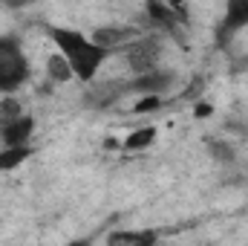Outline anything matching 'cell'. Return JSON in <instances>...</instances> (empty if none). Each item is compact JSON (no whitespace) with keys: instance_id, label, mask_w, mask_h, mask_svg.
I'll list each match as a JSON object with an SVG mask.
<instances>
[{"instance_id":"6da1fadb","label":"cell","mask_w":248,"mask_h":246,"mask_svg":"<svg viewBox=\"0 0 248 246\" xmlns=\"http://www.w3.org/2000/svg\"><path fill=\"white\" fill-rule=\"evenodd\" d=\"M46 35L52 38V44L58 47V53L66 58L72 75H75L78 81H93L95 72H98V67L107 61V53H104L101 47H95L93 38H87V35L78 32V29L46 26Z\"/></svg>"},{"instance_id":"7a4b0ae2","label":"cell","mask_w":248,"mask_h":246,"mask_svg":"<svg viewBox=\"0 0 248 246\" xmlns=\"http://www.w3.org/2000/svg\"><path fill=\"white\" fill-rule=\"evenodd\" d=\"M29 78V61L15 35H0V96L15 93Z\"/></svg>"},{"instance_id":"3957f363","label":"cell","mask_w":248,"mask_h":246,"mask_svg":"<svg viewBox=\"0 0 248 246\" xmlns=\"http://www.w3.org/2000/svg\"><path fill=\"white\" fill-rule=\"evenodd\" d=\"M165 55V41L159 35H139L127 50H124V61L136 75H147L153 70H159V61Z\"/></svg>"},{"instance_id":"277c9868","label":"cell","mask_w":248,"mask_h":246,"mask_svg":"<svg viewBox=\"0 0 248 246\" xmlns=\"http://www.w3.org/2000/svg\"><path fill=\"white\" fill-rule=\"evenodd\" d=\"M90 38H93L95 47H101V50L110 55V53H116V50L124 53V50L139 38V29H133V26H98Z\"/></svg>"},{"instance_id":"5b68a950","label":"cell","mask_w":248,"mask_h":246,"mask_svg":"<svg viewBox=\"0 0 248 246\" xmlns=\"http://www.w3.org/2000/svg\"><path fill=\"white\" fill-rule=\"evenodd\" d=\"M127 93H130V87H127V81H124V78H116V81H101V84H95V87H90V90L84 93V105H90V107L101 110V107L116 105V102L124 99Z\"/></svg>"},{"instance_id":"8992f818","label":"cell","mask_w":248,"mask_h":246,"mask_svg":"<svg viewBox=\"0 0 248 246\" xmlns=\"http://www.w3.org/2000/svg\"><path fill=\"white\" fill-rule=\"evenodd\" d=\"M32 130H35L32 116H17L15 122H9V124L0 127V139H3L6 148H29Z\"/></svg>"},{"instance_id":"52a82bcc","label":"cell","mask_w":248,"mask_h":246,"mask_svg":"<svg viewBox=\"0 0 248 246\" xmlns=\"http://www.w3.org/2000/svg\"><path fill=\"white\" fill-rule=\"evenodd\" d=\"M170 84H173V72H165V70H153V72H147V75H136L133 81H127L130 90L144 93V96H159V93H165Z\"/></svg>"},{"instance_id":"ba28073f","label":"cell","mask_w":248,"mask_h":246,"mask_svg":"<svg viewBox=\"0 0 248 246\" xmlns=\"http://www.w3.org/2000/svg\"><path fill=\"white\" fill-rule=\"evenodd\" d=\"M248 26V0H231L225 6V18H222V26H219V41H228L237 29Z\"/></svg>"},{"instance_id":"9c48e42d","label":"cell","mask_w":248,"mask_h":246,"mask_svg":"<svg viewBox=\"0 0 248 246\" xmlns=\"http://www.w3.org/2000/svg\"><path fill=\"white\" fill-rule=\"evenodd\" d=\"M107 246H156L153 232H113Z\"/></svg>"},{"instance_id":"30bf717a","label":"cell","mask_w":248,"mask_h":246,"mask_svg":"<svg viewBox=\"0 0 248 246\" xmlns=\"http://www.w3.org/2000/svg\"><path fill=\"white\" fill-rule=\"evenodd\" d=\"M46 75H49L52 81H69V78H75L72 70H69V64H66V58H63L61 53H55V55L46 58Z\"/></svg>"},{"instance_id":"8fae6325","label":"cell","mask_w":248,"mask_h":246,"mask_svg":"<svg viewBox=\"0 0 248 246\" xmlns=\"http://www.w3.org/2000/svg\"><path fill=\"white\" fill-rule=\"evenodd\" d=\"M32 157V148H3L0 151V171H9V168H17L23 159Z\"/></svg>"},{"instance_id":"7c38bea8","label":"cell","mask_w":248,"mask_h":246,"mask_svg":"<svg viewBox=\"0 0 248 246\" xmlns=\"http://www.w3.org/2000/svg\"><path fill=\"white\" fill-rule=\"evenodd\" d=\"M153 139H156V127H141V130H133V133L124 139V151H139V148H147Z\"/></svg>"},{"instance_id":"4fadbf2b","label":"cell","mask_w":248,"mask_h":246,"mask_svg":"<svg viewBox=\"0 0 248 246\" xmlns=\"http://www.w3.org/2000/svg\"><path fill=\"white\" fill-rule=\"evenodd\" d=\"M211 154H214V157H219L222 162H231V157H234V151H231L228 145H222V142H217V145L211 142Z\"/></svg>"},{"instance_id":"5bb4252c","label":"cell","mask_w":248,"mask_h":246,"mask_svg":"<svg viewBox=\"0 0 248 246\" xmlns=\"http://www.w3.org/2000/svg\"><path fill=\"white\" fill-rule=\"evenodd\" d=\"M66 246H93V241L90 238H81V241H72V244H66Z\"/></svg>"}]
</instances>
